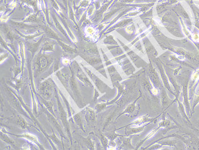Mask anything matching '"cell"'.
Returning <instances> with one entry per match:
<instances>
[{
    "label": "cell",
    "instance_id": "2",
    "mask_svg": "<svg viewBox=\"0 0 199 150\" xmlns=\"http://www.w3.org/2000/svg\"><path fill=\"white\" fill-rule=\"evenodd\" d=\"M87 33L89 36H93L95 34V31H94V29L90 27L87 28Z\"/></svg>",
    "mask_w": 199,
    "mask_h": 150
},
{
    "label": "cell",
    "instance_id": "1",
    "mask_svg": "<svg viewBox=\"0 0 199 150\" xmlns=\"http://www.w3.org/2000/svg\"><path fill=\"white\" fill-rule=\"evenodd\" d=\"M192 80L194 81L198 80L199 79V70L194 72L192 76Z\"/></svg>",
    "mask_w": 199,
    "mask_h": 150
},
{
    "label": "cell",
    "instance_id": "3",
    "mask_svg": "<svg viewBox=\"0 0 199 150\" xmlns=\"http://www.w3.org/2000/svg\"><path fill=\"white\" fill-rule=\"evenodd\" d=\"M192 38L194 41H199V34H194L192 37Z\"/></svg>",
    "mask_w": 199,
    "mask_h": 150
},
{
    "label": "cell",
    "instance_id": "4",
    "mask_svg": "<svg viewBox=\"0 0 199 150\" xmlns=\"http://www.w3.org/2000/svg\"><path fill=\"white\" fill-rule=\"evenodd\" d=\"M63 62L64 63V64H67L68 62V59H64V61H63Z\"/></svg>",
    "mask_w": 199,
    "mask_h": 150
}]
</instances>
